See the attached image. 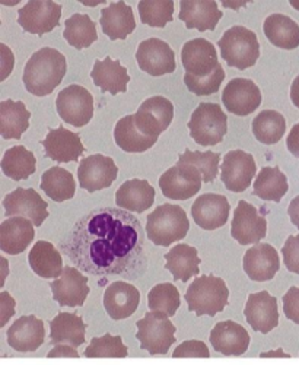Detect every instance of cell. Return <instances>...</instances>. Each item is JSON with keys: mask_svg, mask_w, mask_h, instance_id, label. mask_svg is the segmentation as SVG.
Listing matches in <instances>:
<instances>
[{"mask_svg": "<svg viewBox=\"0 0 299 365\" xmlns=\"http://www.w3.org/2000/svg\"><path fill=\"white\" fill-rule=\"evenodd\" d=\"M290 100L296 108H299V75L295 78L290 86Z\"/></svg>", "mask_w": 299, "mask_h": 365, "instance_id": "54", "label": "cell"}, {"mask_svg": "<svg viewBox=\"0 0 299 365\" xmlns=\"http://www.w3.org/2000/svg\"><path fill=\"white\" fill-rule=\"evenodd\" d=\"M203 175L192 165H174L159 178L162 195L171 200H187L201 189Z\"/></svg>", "mask_w": 299, "mask_h": 365, "instance_id": "10", "label": "cell"}, {"mask_svg": "<svg viewBox=\"0 0 299 365\" xmlns=\"http://www.w3.org/2000/svg\"><path fill=\"white\" fill-rule=\"evenodd\" d=\"M222 101L229 113L241 117L250 115L261 104L260 88L251 79L235 78L225 86Z\"/></svg>", "mask_w": 299, "mask_h": 365, "instance_id": "16", "label": "cell"}, {"mask_svg": "<svg viewBox=\"0 0 299 365\" xmlns=\"http://www.w3.org/2000/svg\"><path fill=\"white\" fill-rule=\"evenodd\" d=\"M192 139L201 146L221 143L228 132V117L219 104L201 103L189 121Z\"/></svg>", "mask_w": 299, "mask_h": 365, "instance_id": "6", "label": "cell"}, {"mask_svg": "<svg viewBox=\"0 0 299 365\" xmlns=\"http://www.w3.org/2000/svg\"><path fill=\"white\" fill-rule=\"evenodd\" d=\"M100 24L110 40H126L136 28L133 9L125 2L111 4L101 11Z\"/></svg>", "mask_w": 299, "mask_h": 365, "instance_id": "29", "label": "cell"}, {"mask_svg": "<svg viewBox=\"0 0 299 365\" xmlns=\"http://www.w3.org/2000/svg\"><path fill=\"white\" fill-rule=\"evenodd\" d=\"M211 344L216 352L225 356H241L248 351L250 334L239 323L225 320L211 331Z\"/></svg>", "mask_w": 299, "mask_h": 365, "instance_id": "20", "label": "cell"}, {"mask_svg": "<svg viewBox=\"0 0 299 365\" xmlns=\"http://www.w3.org/2000/svg\"><path fill=\"white\" fill-rule=\"evenodd\" d=\"M44 339V323L36 316H22L8 330V344L18 352H36Z\"/></svg>", "mask_w": 299, "mask_h": 365, "instance_id": "25", "label": "cell"}, {"mask_svg": "<svg viewBox=\"0 0 299 365\" xmlns=\"http://www.w3.org/2000/svg\"><path fill=\"white\" fill-rule=\"evenodd\" d=\"M257 173V165L251 154L236 149L229 150L222 161V181L232 193H243L250 186Z\"/></svg>", "mask_w": 299, "mask_h": 365, "instance_id": "11", "label": "cell"}, {"mask_svg": "<svg viewBox=\"0 0 299 365\" xmlns=\"http://www.w3.org/2000/svg\"><path fill=\"white\" fill-rule=\"evenodd\" d=\"M36 238L33 221L23 217H14L0 225V249L8 255H21Z\"/></svg>", "mask_w": 299, "mask_h": 365, "instance_id": "27", "label": "cell"}, {"mask_svg": "<svg viewBox=\"0 0 299 365\" xmlns=\"http://www.w3.org/2000/svg\"><path fill=\"white\" fill-rule=\"evenodd\" d=\"M229 202L225 196L216 193L201 195L192 206L194 222L207 231L224 227L229 217Z\"/></svg>", "mask_w": 299, "mask_h": 365, "instance_id": "21", "label": "cell"}, {"mask_svg": "<svg viewBox=\"0 0 299 365\" xmlns=\"http://www.w3.org/2000/svg\"><path fill=\"white\" fill-rule=\"evenodd\" d=\"M288 356V355H285L282 351H278V352H266V354H263L261 356Z\"/></svg>", "mask_w": 299, "mask_h": 365, "instance_id": "55", "label": "cell"}, {"mask_svg": "<svg viewBox=\"0 0 299 365\" xmlns=\"http://www.w3.org/2000/svg\"><path fill=\"white\" fill-rule=\"evenodd\" d=\"M86 324L82 317L70 313H60L50 322V339L53 345H70L78 348L85 342Z\"/></svg>", "mask_w": 299, "mask_h": 365, "instance_id": "32", "label": "cell"}, {"mask_svg": "<svg viewBox=\"0 0 299 365\" xmlns=\"http://www.w3.org/2000/svg\"><path fill=\"white\" fill-rule=\"evenodd\" d=\"M79 358L80 355L78 354V351H76V348H73V346H70V345H57L56 348H53L51 351H50V354H48V358Z\"/></svg>", "mask_w": 299, "mask_h": 365, "instance_id": "51", "label": "cell"}, {"mask_svg": "<svg viewBox=\"0 0 299 365\" xmlns=\"http://www.w3.org/2000/svg\"><path fill=\"white\" fill-rule=\"evenodd\" d=\"M155 202V189L149 185L147 180L133 178L123 182L115 193V203L120 209L127 212H142L147 210Z\"/></svg>", "mask_w": 299, "mask_h": 365, "instance_id": "28", "label": "cell"}, {"mask_svg": "<svg viewBox=\"0 0 299 365\" xmlns=\"http://www.w3.org/2000/svg\"><path fill=\"white\" fill-rule=\"evenodd\" d=\"M37 170V160L31 150L23 146H14L5 152L2 158V171L6 177L21 181L31 177Z\"/></svg>", "mask_w": 299, "mask_h": 365, "instance_id": "40", "label": "cell"}, {"mask_svg": "<svg viewBox=\"0 0 299 365\" xmlns=\"http://www.w3.org/2000/svg\"><path fill=\"white\" fill-rule=\"evenodd\" d=\"M114 139L120 149L130 154H137V152H145L151 149L157 140L146 136L135 123V117L126 115L114 128Z\"/></svg>", "mask_w": 299, "mask_h": 365, "instance_id": "36", "label": "cell"}, {"mask_svg": "<svg viewBox=\"0 0 299 365\" xmlns=\"http://www.w3.org/2000/svg\"><path fill=\"white\" fill-rule=\"evenodd\" d=\"M29 113L22 101L5 100L0 103V133L4 139H21L29 128Z\"/></svg>", "mask_w": 299, "mask_h": 365, "instance_id": "35", "label": "cell"}, {"mask_svg": "<svg viewBox=\"0 0 299 365\" xmlns=\"http://www.w3.org/2000/svg\"><path fill=\"white\" fill-rule=\"evenodd\" d=\"M58 115L75 128H83L94 115V97L80 85H70L60 91L56 98Z\"/></svg>", "mask_w": 299, "mask_h": 365, "instance_id": "8", "label": "cell"}, {"mask_svg": "<svg viewBox=\"0 0 299 365\" xmlns=\"http://www.w3.org/2000/svg\"><path fill=\"white\" fill-rule=\"evenodd\" d=\"M282 255L288 270L299 275V235L288 237L282 249Z\"/></svg>", "mask_w": 299, "mask_h": 365, "instance_id": "48", "label": "cell"}, {"mask_svg": "<svg viewBox=\"0 0 299 365\" xmlns=\"http://www.w3.org/2000/svg\"><path fill=\"white\" fill-rule=\"evenodd\" d=\"M140 294L136 287L127 282H114L104 294V307L112 320H125L139 307Z\"/></svg>", "mask_w": 299, "mask_h": 365, "instance_id": "26", "label": "cell"}, {"mask_svg": "<svg viewBox=\"0 0 299 365\" xmlns=\"http://www.w3.org/2000/svg\"><path fill=\"white\" fill-rule=\"evenodd\" d=\"M66 71V57L58 50L44 47L26 62L22 76L23 85L33 96L46 97L62 83Z\"/></svg>", "mask_w": 299, "mask_h": 365, "instance_id": "2", "label": "cell"}, {"mask_svg": "<svg viewBox=\"0 0 299 365\" xmlns=\"http://www.w3.org/2000/svg\"><path fill=\"white\" fill-rule=\"evenodd\" d=\"M219 161H221V155L216 154V152H211V150H206V152L196 150L194 152V150L187 149L184 154L179 155L177 164L192 165V167L197 168L201 173L204 182H212L218 175Z\"/></svg>", "mask_w": 299, "mask_h": 365, "instance_id": "43", "label": "cell"}, {"mask_svg": "<svg viewBox=\"0 0 299 365\" xmlns=\"http://www.w3.org/2000/svg\"><path fill=\"white\" fill-rule=\"evenodd\" d=\"M189 29L214 31L222 18V12L215 0H182L179 2V15Z\"/></svg>", "mask_w": 299, "mask_h": 365, "instance_id": "23", "label": "cell"}, {"mask_svg": "<svg viewBox=\"0 0 299 365\" xmlns=\"http://www.w3.org/2000/svg\"><path fill=\"white\" fill-rule=\"evenodd\" d=\"M288 150L296 158H299V123H296L292 130L289 132V136L286 139Z\"/></svg>", "mask_w": 299, "mask_h": 365, "instance_id": "52", "label": "cell"}, {"mask_svg": "<svg viewBox=\"0 0 299 365\" xmlns=\"http://www.w3.org/2000/svg\"><path fill=\"white\" fill-rule=\"evenodd\" d=\"M118 175V167L114 160L101 154L83 158L78 167L80 187L89 193L110 187Z\"/></svg>", "mask_w": 299, "mask_h": 365, "instance_id": "14", "label": "cell"}, {"mask_svg": "<svg viewBox=\"0 0 299 365\" xmlns=\"http://www.w3.org/2000/svg\"><path fill=\"white\" fill-rule=\"evenodd\" d=\"M129 354L127 346L123 344L122 336H112L105 333L101 338H94L85 349L86 358H126Z\"/></svg>", "mask_w": 299, "mask_h": 365, "instance_id": "46", "label": "cell"}, {"mask_svg": "<svg viewBox=\"0 0 299 365\" xmlns=\"http://www.w3.org/2000/svg\"><path fill=\"white\" fill-rule=\"evenodd\" d=\"M189 230L186 210L178 205H161L146 218V235L155 246L169 247L172 242L187 237Z\"/></svg>", "mask_w": 299, "mask_h": 365, "instance_id": "3", "label": "cell"}, {"mask_svg": "<svg viewBox=\"0 0 299 365\" xmlns=\"http://www.w3.org/2000/svg\"><path fill=\"white\" fill-rule=\"evenodd\" d=\"M29 266L44 279H57L63 273V260L58 250L48 241L40 240L29 252Z\"/></svg>", "mask_w": 299, "mask_h": 365, "instance_id": "31", "label": "cell"}, {"mask_svg": "<svg viewBox=\"0 0 299 365\" xmlns=\"http://www.w3.org/2000/svg\"><path fill=\"white\" fill-rule=\"evenodd\" d=\"M68 44L75 47L76 50H83L91 47L97 40V28L95 22L85 14H75L65 22V33Z\"/></svg>", "mask_w": 299, "mask_h": 365, "instance_id": "39", "label": "cell"}, {"mask_svg": "<svg viewBox=\"0 0 299 365\" xmlns=\"http://www.w3.org/2000/svg\"><path fill=\"white\" fill-rule=\"evenodd\" d=\"M140 21L149 26L164 28L174 19L172 0H142L139 4Z\"/></svg>", "mask_w": 299, "mask_h": 365, "instance_id": "44", "label": "cell"}, {"mask_svg": "<svg viewBox=\"0 0 299 365\" xmlns=\"http://www.w3.org/2000/svg\"><path fill=\"white\" fill-rule=\"evenodd\" d=\"M174 358H209V348L201 341H187L175 348Z\"/></svg>", "mask_w": 299, "mask_h": 365, "instance_id": "49", "label": "cell"}, {"mask_svg": "<svg viewBox=\"0 0 299 365\" xmlns=\"http://www.w3.org/2000/svg\"><path fill=\"white\" fill-rule=\"evenodd\" d=\"M222 58L231 68L246 71L257 63L260 57V43L257 36L246 26L229 28L218 43Z\"/></svg>", "mask_w": 299, "mask_h": 365, "instance_id": "5", "label": "cell"}, {"mask_svg": "<svg viewBox=\"0 0 299 365\" xmlns=\"http://www.w3.org/2000/svg\"><path fill=\"white\" fill-rule=\"evenodd\" d=\"M283 312L290 322L299 324V287H292L283 295Z\"/></svg>", "mask_w": 299, "mask_h": 365, "instance_id": "50", "label": "cell"}, {"mask_svg": "<svg viewBox=\"0 0 299 365\" xmlns=\"http://www.w3.org/2000/svg\"><path fill=\"white\" fill-rule=\"evenodd\" d=\"M165 269L171 272L175 281L187 282L193 277L199 275L200 257L197 249L189 245H177L165 255Z\"/></svg>", "mask_w": 299, "mask_h": 365, "instance_id": "33", "label": "cell"}, {"mask_svg": "<svg viewBox=\"0 0 299 365\" xmlns=\"http://www.w3.org/2000/svg\"><path fill=\"white\" fill-rule=\"evenodd\" d=\"M4 207L6 217H23L36 227H41L48 218V205L34 189L18 187L5 196Z\"/></svg>", "mask_w": 299, "mask_h": 365, "instance_id": "12", "label": "cell"}, {"mask_svg": "<svg viewBox=\"0 0 299 365\" xmlns=\"http://www.w3.org/2000/svg\"><path fill=\"white\" fill-rule=\"evenodd\" d=\"M182 62L186 73L193 76H204L219 65L215 46L204 38H194L183 46Z\"/></svg>", "mask_w": 299, "mask_h": 365, "instance_id": "22", "label": "cell"}, {"mask_svg": "<svg viewBox=\"0 0 299 365\" xmlns=\"http://www.w3.org/2000/svg\"><path fill=\"white\" fill-rule=\"evenodd\" d=\"M288 214H289V218H290L292 224L299 230V196H296V197L289 203Z\"/></svg>", "mask_w": 299, "mask_h": 365, "instance_id": "53", "label": "cell"}, {"mask_svg": "<svg viewBox=\"0 0 299 365\" xmlns=\"http://www.w3.org/2000/svg\"><path fill=\"white\" fill-rule=\"evenodd\" d=\"M286 132L285 117L275 110H264L253 120V135L264 145L278 143Z\"/></svg>", "mask_w": 299, "mask_h": 365, "instance_id": "41", "label": "cell"}, {"mask_svg": "<svg viewBox=\"0 0 299 365\" xmlns=\"http://www.w3.org/2000/svg\"><path fill=\"white\" fill-rule=\"evenodd\" d=\"M228 297L229 289L224 279L214 275H201L187 288V309L197 316L215 317L228 306Z\"/></svg>", "mask_w": 299, "mask_h": 365, "instance_id": "4", "label": "cell"}, {"mask_svg": "<svg viewBox=\"0 0 299 365\" xmlns=\"http://www.w3.org/2000/svg\"><path fill=\"white\" fill-rule=\"evenodd\" d=\"M267 221L258 214L257 207L246 200H239L234 212V220L231 225V235L239 245H258L266 237Z\"/></svg>", "mask_w": 299, "mask_h": 365, "instance_id": "13", "label": "cell"}, {"mask_svg": "<svg viewBox=\"0 0 299 365\" xmlns=\"http://www.w3.org/2000/svg\"><path fill=\"white\" fill-rule=\"evenodd\" d=\"M41 190L54 202H65L75 196L76 182L68 170L51 167L41 177Z\"/></svg>", "mask_w": 299, "mask_h": 365, "instance_id": "38", "label": "cell"}, {"mask_svg": "<svg viewBox=\"0 0 299 365\" xmlns=\"http://www.w3.org/2000/svg\"><path fill=\"white\" fill-rule=\"evenodd\" d=\"M179 292L174 284H159L154 287L147 294V306L152 313L172 317L179 309Z\"/></svg>", "mask_w": 299, "mask_h": 365, "instance_id": "42", "label": "cell"}, {"mask_svg": "<svg viewBox=\"0 0 299 365\" xmlns=\"http://www.w3.org/2000/svg\"><path fill=\"white\" fill-rule=\"evenodd\" d=\"M53 298L62 307H80L89 295L88 277L82 275L78 267L65 266L62 277L50 284Z\"/></svg>", "mask_w": 299, "mask_h": 365, "instance_id": "17", "label": "cell"}, {"mask_svg": "<svg viewBox=\"0 0 299 365\" xmlns=\"http://www.w3.org/2000/svg\"><path fill=\"white\" fill-rule=\"evenodd\" d=\"M145 231L130 212L98 207L88 212L70 230L60 250L88 275L135 281L147 269Z\"/></svg>", "mask_w": 299, "mask_h": 365, "instance_id": "1", "label": "cell"}, {"mask_svg": "<svg viewBox=\"0 0 299 365\" xmlns=\"http://www.w3.org/2000/svg\"><path fill=\"white\" fill-rule=\"evenodd\" d=\"M244 314L248 324L256 331L267 334L279 324L278 298L267 291L251 294L247 299Z\"/></svg>", "mask_w": 299, "mask_h": 365, "instance_id": "18", "label": "cell"}, {"mask_svg": "<svg viewBox=\"0 0 299 365\" xmlns=\"http://www.w3.org/2000/svg\"><path fill=\"white\" fill-rule=\"evenodd\" d=\"M136 60L139 68L151 76H164L177 68L174 50L159 38L142 41L136 51Z\"/></svg>", "mask_w": 299, "mask_h": 365, "instance_id": "15", "label": "cell"}, {"mask_svg": "<svg viewBox=\"0 0 299 365\" xmlns=\"http://www.w3.org/2000/svg\"><path fill=\"white\" fill-rule=\"evenodd\" d=\"M62 5L51 0H31L18 12V24L29 34L44 36L60 24Z\"/></svg>", "mask_w": 299, "mask_h": 365, "instance_id": "9", "label": "cell"}, {"mask_svg": "<svg viewBox=\"0 0 299 365\" xmlns=\"http://www.w3.org/2000/svg\"><path fill=\"white\" fill-rule=\"evenodd\" d=\"M264 34L273 46L283 50H293L299 46V25L286 15L273 14L266 18Z\"/></svg>", "mask_w": 299, "mask_h": 365, "instance_id": "34", "label": "cell"}, {"mask_svg": "<svg viewBox=\"0 0 299 365\" xmlns=\"http://www.w3.org/2000/svg\"><path fill=\"white\" fill-rule=\"evenodd\" d=\"M289 185L286 175L278 167H264L254 181V196L268 200L280 202L288 193Z\"/></svg>", "mask_w": 299, "mask_h": 365, "instance_id": "37", "label": "cell"}, {"mask_svg": "<svg viewBox=\"0 0 299 365\" xmlns=\"http://www.w3.org/2000/svg\"><path fill=\"white\" fill-rule=\"evenodd\" d=\"M243 267L247 277L256 282H266L275 278L280 267V260L276 249L266 242H258L247 250Z\"/></svg>", "mask_w": 299, "mask_h": 365, "instance_id": "19", "label": "cell"}, {"mask_svg": "<svg viewBox=\"0 0 299 365\" xmlns=\"http://www.w3.org/2000/svg\"><path fill=\"white\" fill-rule=\"evenodd\" d=\"M136 326L140 348L151 355H165L175 342V326L165 316L149 312L137 320Z\"/></svg>", "mask_w": 299, "mask_h": 365, "instance_id": "7", "label": "cell"}, {"mask_svg": "<svg viewBox=\"0 0 299 365\" xmlns=\"http://www.w3.org/2000/svg\"><path fill=\"white\" fill-rule=\"evenodd\" d=\"M137 113L145 115L147 120H151L161 132H165L174 118V106L169 100L158 96L146 100Z\"/></svg>", "mask_w": 299, "mask_h": 365, "instance_id": "45", "label": "cell"}, {"mask_svg": "<svg viewBox=\"0 0 299 365\" xmlns=\"http://www.w3.org/2000/svg\"><path fill=\"white\" fill-rule=\"evenodd\" d=\"M91 78L94 81V85H97L104 94L110 93L111 96L126 93L127 83L130 82L127 69L111 57L97 60L91 72Z\"/></svg>", "mask_w": 299, "mask_h": 365, "instance_id": "30", "label": "cell"}, {"mask_svg": "<svg viewBox=\"0 0 299 365\" xmlns=\"http://www.w3.org/2000/svg\"><path fill=\"white\" fill-rule=\"evenodd\" d=\"M41 143L46 155L56 163H76L85 152L80 136L65 128L51 129Z\"/></svg>", "mask_w": 299, "mask_h": 365, "instance_id": "24", "label": "cell"}, {"mask_svg": "<svg viewBox=\"0 0 299 365\" xmlns=\"http://www.w3.org/2000/svg\"><path fill=\"white\" fill-rule=\"evenodd\" d=\"M224 79H225V71L222 69L221 63L216 66L214 72L207 73L204 76H193L189 73L184 75V83L187 85V89L199 97L216 94Z\"/></svg>", "mask_w": 299, "mask_h": 365, "instance_id": "47", "label": "cell"}]
</instances>
